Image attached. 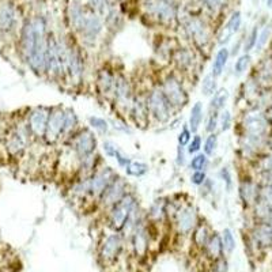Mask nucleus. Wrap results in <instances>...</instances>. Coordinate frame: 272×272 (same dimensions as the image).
<instances>
[{
  "label": "nucleus",
  "mask_w": 272,
  "mask_h": 272,
  "mask_svg": "<svg viewBox=\"0 0 272 272\" xmlns=\"http://www.w3.org/2000/svg\"><path fill=\"white\" fill-rule=\"evenodd\" d=\"M257 37H259V27L255 26V27L252 29V31H251L249 35L247 37L245 42H244V46H242L244 53H249V52L255 49V46H256V42H257Z\"/></svg>",
  "instance_id": "obj_47"
},
{
  "label": "nucleus",
  "mask_w": 272,
  "mask_h": 272,
  "mask_svg": "<svg viewBox=\"0 0 272 272\" xmlns=\"http://www.w3.org/2000/svg\"><path fill=\"white\" fill-rule=\"evenodd\" d=\"M147 106L150 112V119L155 121L156 124H166L174 115L170 104L166 100L165 94L162 93L161 87L158 85L152 86L146 90Z\"/></svg>",
  "instance_id": "obj_5"
},
{
  "label": "nucleus",
  "mask_w": 272,
  "mask_h": 272,
  "mask_svg": "<svg viewBox=\"0 0 272 272\" xmlns=\"http://www.w3.org/2000/svg\"><path fill=\"white\" fill-rule=\"evenodd\" d=\"M147 221L159 223L163 222L167 217V202L165 199H156L151 203L150 208L146 212Z\"/></svg>",
  "instance_id": "obj_27"
},
{
  "label": "nucleus",
  "mask_w": 272,
  "mask_h": 272,
  "mask_svg": "<svg viewBox=\"0 0 272 272\" xmlns=\"http://www.w3.org/2000/svg\"><path fill=\"white\" fill-rule=\"evenodd\" d=\"M267 7L270 10H272V0H267Z\"/></svg>",
  "instance_id": "obj_57"
},
{
  "label": "nucleus",
  "mask_w": 272,
  "mask_h": 272,
  "mask_svg": "<svg viewBox=\"0 0 272 272\" xmlns=\"http://www.w3.org/2000/svg\"><path fill=\"white\" fill-rule=\"evenodd\" d=\"M30 134H29V130L26 124L23 127H19V128H15L14 131L11 132L8 137H7V141H5V148L8 154L12 156H19L25 152L26 147H27V143L30 140Z\"/></svg>",
  "instance_id": "obj_21"
},
{
  "label": "nucleus",
  "mask_w": 272,
  "mask_h": 272,
  "mask_svg": "<svg viewBox=\"0 0 272 272\" xmlns=\"http://www.w3.org/2000/svg\"><path fill=\"white\" fill-rule=\"evenodd\" d=\"M173 219L177 232L187 236L193 232L199 223V211L192 202H181L177 204L173 211Z\"/></svg>",
  "instance_id": "obj_9"
},
{
  "label": "nucleus",
  "mask_w": 272,
  "mask_h": 272,
  "mask_svg": "<svg viewBox=\"0 0 272 272\" xmlns=\"http://www.w3.org/2000/svg\"><path fill=\"white\" fill-rule=\"evenodd\" d=\"M203 3H204V4H206L208 8L217 11V10H219L221 7H223V5H225L226 0H203Z\"/></svg>",
  "instance_id": "obj_56"
},
{
  "label": "nucleus",
  "mask_w": 272,
  "mask_h": 272,
  "mask_svg": "<svg viewBox=\"0 0 272 272\" xmlns=\"http://www.w3.org/2000/svg\"><path fill=\"white\" fill-rule=\"evenodd\" d=\"M210 165V158L204 154V152H197L195 155H192L191 161H189V169L192 171L204 170L207 171V167Z\"/></svg>",
  "instance_id": "obj_39"
},
{
  "label": "nucleus",
  "mask_w": 272,
  "mask_h": 272,
  "mask_svg": "<svg viewBox=\"0 0 272 272\" xmlns=\"http://www.w3.org/2000/svg\"><path fill=\"white\" fill-rule=\"evenodd\" d=\"M46 23L42 16L26 20L20 33V52L26 66L35 75H45V55L48 45Z\"/></svg>",
  "instance_id": "obj_1"
},
{
  "label": "nucleus",
  "mask_w": 272,
  "mask_h": 272,
  "mask_svg": "<svg viewBox=\"0 0 272 272\" xmlns=\"http://www.w3.org/2000/svg\"><path fill=\"white\" fill-rule=\"evenodd\" d=\"M187 163V148L182 146H177L176 152V165L178 167L185 166Z\"/></svg>",
  "instance_id": "obj_54"
},
{
  "label": "nucleus",
  "mask_w": 272,
  "mask_h": 272,
  "mask_svg": "<svg viewBox=\"0 0 272 272\" xmlns=\"http://www.w3.org/2000/svg\"><path fill=\"white\" fill-rule=\"evenodd\" d=\"M139 204L137 197L135 196L134 192H128L126 196L121 199L120 202H117L115 206H112L108 210V222L109 226L115 230V232H123L128 218L131 215L132 210L135 206Z\"/></svg>",
  "instance_id": "obj_6"
},
{
  "label": "nucleus",
  "mask_w": 272,
  "mask_h": 272,
  "mask_svg": "<svg viewBox=\"0 0 272 272\" xmlns=\"http://www.w3.org/2000/svg\"><path fill=\"white\" fill-rule=\"evenodd\" d=\"M219 178L222 180V182L225 184V189L227 192H232L233 187H234V180H233V174L230 169L227 166L221 167V170H219Z\"/></svg>",
  "instance_id": "obj_45"
},
{
  "label": "nucleus",
  "mask_w": 272,
  "mask_h": 272,
  "mask_svg": "<svg viewBox=\"0 0 272 272\" xmlns=\"http://www.w3.org/2000/svg\"><path fill=\"white\" fill-rule=\"evenodd\" d=\"M204 249L208 253V256H211L212 259H218L223 255V244H222V238L218 233H212L208 241H207V245L204 247Z\"/></svg>",
  "instance_id": "obj_33"
},
{
  "label": "nucleus",
  "mask_w": 272,
  "mask_h": 272,
  "mask_svg": "<svg viewBox=\"0 0 272 272\" xmlns=\"http://www.w3.org/2000/svg\"><path fill=\"white\" fill-rule=\"evenodd\" d=\"M70 42L53 35L48 37L45 55V75L55 82H66V63Z\"/></svg>",
  "instance_id": "obj_2"
},
{
  "label": "nucleus",
  "mask_w": 272,
  "mask_h": 272,
  "mask_svg": "<svg viewBox=\"0 0 272 272\" xmlns=\"http://www.w3.org/2000/svg\"><path fill=\"white\" fill-rule=\"evenodd\" d=\"M252 63V56L249 53H242L241 56H238L237 60L234 61V67H233V72H234V76H242L248 71L249 66Z\"/></svg>",
  "instance_id": "obj_38"
},
{
  "label": "nucleus",
  "mask_w": 272,
  "mask_h": 272,
  "mask_svg": "<svg viewBox=\"0 0 272 272\" xmlns=\"http://www.w3.org/2000/svg\"><path fill=\"white\" fill-rule=\"evenodd\" d=\"M123 245H124V241H123V236L120 232H113L108 234L102 242L101 257L108 263L115 262L120 255Z\"/></svg>",
  "instance_id": "obj_22"
},
{
  "label": "nucleus",
  "mask_w": 272,
  "mask_h": 272,
  "mask_svg": "<svg viewBox=\"0 0 272 272\" xmlns=\"http://www.w3.org/2000/svg\"><path fill=\"white\" fill-rule=\"evenodd\" d=\"M222 244H223V251L226 253H232L234 249H236V237L233 234L232 229H223L222 232Z\"/></svg>",
  "instance_id": "obj_41"
},
{
  "label": "nucleus",
  "mask_w": 272,
  "mask_h": 272,
  "mask_svg": "<svg viewBox=\"0 0 272 272\" xmlns=\"http://www.w3.org/2000/svg\"><path fill=\"white\" fill-rule=\"evenodd\" d=\"M253 238H255L257 245L270 247L272 244V223L260 222L253 230Z\"/></svg>",
  "instance_id": "obj_28"
},
{
  "label": "nucleus",
  "mask_w": 272,
  "mask_h": 272,
  "mask_svg": "<svg viewBox=\"0 0 272 272\" xmlns=\"http://www.w3.org/2000/svg\"><path fill=\"white\" fill-rule=\"evenodd\" d=\"M87 123H89V127H90L93 131L98 132L101 135H108L109 131H111L109 120H106L104 117L89 116L87 117Z\"/></svg>",
  "instance_id": "obj_34"
},
{
  "label": "nucleus",
  "mask_w": 272,
  "mask_h": 272,
  "mask_svg": "<svg viewBox=\"0 0 272 272\" xmlns=\"http://www.w3.org/2000/svg\"><path fill=\"white\" fill-rule=\"evenodd\" d=\"M134 96H135V91L130 78L123 72H116V81H115L111 100L117 108V111L121 112L123 115H128Z\"/></svg>",
  "instance_id": "obj_8"
},
{
  "label": "nucleus",
  "mask_w": 272,
  "mask_h": 272,
  "mask_svg": "<svg viewBox=\"0 0 272 272\" xmlns=\"http://www.w3.org/2000/svg\"><path fill=\"white\" fill-rule=\"evenodd\" d=\"M124 170H126L127 176L139 178V177L146 176L147 173H148V170H150V166L147 165L146 162L134 161V159H132L131 163H130Z\"/></svg>",
  "instance_id": "obj_35"
},
{
  "label": "nucleus",
  "mask_w": 272,
  "mask_h": 272,
  "mask_svg": "<svg viewBox=\"0 0 272 272\" xmlns=\"http://www.w3.org/2000/svg\"><path fill=\"white\" fill-rule=\"evenodd\" d=\"M64 109L63 106H52L51 115L46 124L44 140L48 144H55L63 140V128H64Z\"/></svg>",
  "instance_id": "obj_14"
},
{
  "label": "nucleus",
  "mask_w": 272,
  "mask_h": 272,
  "mask_svg": "<svg viewBox=\"0 0 272 272\" xmlns=\"http://www.w3.org/2000/svg\"><path fill=\"white\" fill-rule=\"evenodd\" d=\"M233 126V115L232 112L227 111V109H223L222 112H219V130L221 132H227Z\"/></svg>",
  "instance_id": "obj_43"
},
{
  "label": "nucleus",
  "mask_w": 272,
  "mask_h": 272,
  "mask_svg": "<svg viewBox=\"0 0 272 272\" xmlns=\"http://www.w3.org/2000/svg\"><path fill=\"white\" fill-rule=\"evenodd\" d=\"M257 82L262 83H270L272 82V59H266L260 63L256 75Z\"/></svg>",
  "instance_id": "obj_36"
},
{
  "label": "nucleus",
  "mask_w": 272,
  "mask_h": 272,
  "mask_svg": "<svg viewBox=\"0 0 272 272\" xmlns=\"http://www.w3.org/2000/svg\"><path fill=\"white\" fill-rule=\"evenodd\" d=\"M185 148H187V154H189V155H195V154H197V152H200V150L203 148L202 135H199V134H193L191 141L188 143V146L185 147Z\"/></svg>",
  "instance_id": "obj_44"
},
{
  "label": "nucleus",
  "mask_w": 272,
  "mask_h": 272,
  "mask_svg": "<svg viewBox=\"0 0 272 272\" xmlns=\"http://www.w3.org/2000/svg\"><path fill=\"white\" fill-rule=\"evenodd\" d=\"M207 180V173L204 170H199V171H192L191 177H189V181H191L192 185L195 187H200L203 185V182Z\"/></svg>",
  "instance_id": "obj_51"
},
{
  "label": "nucleus",
  "mask_w": 272,
  "mask_h": 272,
  "mask_svg": "<svg viewBox=\"0 0 272 272\" xmlns=\"http://www.w3.org/2000/svg\"><path fill=\"white\" fill-rule=\"evenodd\" d=\"M206 119V111L202 101H196L191 108L189 117H188V127L192 134H197L199 130L202 128L203 121Z\"/></svg>",
  "instance_id": "obj_25"
},
{
  "label": "nucleus",
  "mask_w": 272,
  "mask_h": 272,
  "mask_svg": "<svg viewBox=\"0 0 272 272\" xmlns=\"http://www.w3.org/2000/svg\"><path fill=\"white\" fill-rule=\"evenodd\" d=\"M16 14L14 7L10 3H4L0 5V31L10 33L15 27Z\"/></svg>",
  "instance_id": "obj_24"
},
{
  "label": "nucleus",
  "mask_w": 272,
  "mask_h": 272,
  "mask_svg": "<svg viewBox=\"0 0 272 272\" xmlns=\"http://www.w3.org/2000/svg\"><path fill=\"white\" fill-rule=\"evenodd\" d=\"M127 116H130V119L139 128H146L150 124L151 119H150V112H148V106H147L146 91L135 93L131 108H130V112Z\"/></svg>",
  "instance_id": "obj_16"
},
{
  "label": "nucleus",
  "mask_w": 272,
  "mask_h": 272,
  "mask_svg": "<svg viewBox=\"0 0 272 272\" xmlns=\"http://www.w3.org/2000/svg\"><path fill=\"white\" fill-rule=\"evenodd\" d=\"M241 23H242L241 12H240V11H234V12L232 14V16H230L229 20H227L226 26H225V30H223V34L221 35V40H219V42H221L222 45H223V44H226L227 41L230 40L233 35L240 30Z\"/></svg>",
  "instance_id": "obj_29"
},
{
  "label": "nucleus",
  "mask_w": 272,
  "mask_h": 272,
  "mask_svg": "<svg viewBox=\"0 0 272 272\" xmlns=\"http://www.w3.org/2000/svg\"><path fill=\"white\" fill-rule=\"evenodd\" d=\"M227 270H229V264H227L226 259H223L222 256L215 259L214 272H227Z\"/></svg>",
  "instance_id": "obj_55"
},
{
  "label": "nucleus",
  "mask_w": 272,
  "mask_h": 272,
  "mask_svg": "<svg viewBox=\"0 0 272 272\" xmlns=\"http://www.w3.org/2000/svg\"><path fill=\"white\" fill-rule=\"evenodd\" d=\"M259 185L252 180H242L238 187V196L241 199L244 206H253L257 200V195H259Z\"/></svg>",
  "instance_id": "obj_23"
},
{
  "label": "nucleus",
  "mask_w": 272,
  "mask_h": 272,
  "mask_svg": "<svg viewBox=\"0 0 272 272\" xmlns=\"http://www.w3.org/2000/svg\"><path fill=\"white\" fill-rule=\"evenodd\" d=\"M212 233L210 232V227L206 222H199L196 227L192 232V240L195 242V245L199 248H204L207 245V241Z\"/></svg>",
  "instance_id": "obj_32"
},
{
  "label": "nucleus",
  "mask_w": 272,
  "mask_h": 272,
  "mask_svg": "<svg viewBox=\"0 0 272 272\" xmlns=\"http://www.w3.org/2000/svg\"><path fill=\"white\" fill-rule=\"evenodd\" d=\"M214 189H215V182L212 181L211 178L207 177V180L203 182V185L199 187V193H200L203 197H207L214 193Z\"/></svg>",
  "instance_id": "obj_52"
},
{
  "label": "nucleus",
  "mask_w": 272,
  "mask_h": 272,
  "mask_svg": "<svg viewBox=\"0 0 272 272\" xmlns=\"http://www.w3.org/2000/svg\"><path fill=\"white\" fill-rule=\"evenodd\" d=\"M109 124H111V128H113L115 131L124 132V134H132L131 127L128 126L124 120H120V119H111V120H109Z\"/></svg>",
  "instance_id": "obj_50"
},
{
  "label": "nucleus",
  "mask_w": 272,
  "mask_h": 272,
  "mask_svg": "<svg viewBox=\"0 0 272 272\" xmlns=\"http://www.w3.org/2000/svg\"><path fill=\"white\" fill-rule=\"evenodd\" d=\"M147 11L161 23H171L177 16L176 8L167 0H147Z\"/></svg>",
  "instance_id": "obj_20"
},
{
  "label": "nucleus",
  "mask_w": 272,
  "mask_h": 272,
  "mask_svg": "<svg viewBox=\"0 0 272 272\" xmlns=\"http://www.w3.org/2000/svg\"><path fill=\"white\" fill-rule=\"evenodd\" d=\"M130 192V185L124 177L117 176L113 181L108 185L104 193H102L97 203L100 204L102 210L108 211L112 206H115L117 202H120L123 197Z\"/></svg>",
  "instance_id": "obj_13"
},
{
  "label": "nucleus",
  "mask_w": 272,
  "mask_h": 272,
  "mask_svg": "<svg viewBox=\"0 0 272 272\" xmlns=\"http://www.w3.org/2000/svg\"><path fill=\"white\" fill-rule=\"evenodd\" d=\"M51 109V106H35L29 112L26 127H27L31 137H34L37 140H44Z\"/></svg>",
  "instance_id": "obj_12"
},
{
  "label": "nucleus",
  "mask_w": 272,
  "mask_h": 272,
  "mask_svg": "<svg viewBox=\"0 0 272 272\" xmlns=\"http://www.w3.org/2000/svg\"><path fill=\"white\" fill-rule=\"evenodd\" d=\"M185 33L193 41V44L200 48L207 49V45L210 44V33L207 29L206 23L199 18H189L185 23Z\"/></svg>",
  "instance_id": "obj_18"
},
{
  "label": "nucleus",
  "mask_w": 272,
  "mask_h": 272,
  "mask_svg": "<svg viewBox=\"0 0 272 272\" xmlns=\"http://www.w3.org/2000/svg\"><path fill=\"white\" fill-rule=\"evenodd\" d=\"M158 86L161 87L162 93L165 94L174 113L181 112L188 105L189 94H188L185 83L182 82V76L178 75L176 71L166 72L161 78V82Z\"/></svg>",
  "instance_id": "obj_3"
},
{
  "label": "nucleus",
  "mask_w": 272,
  "mask_h": 272,
  "mask_svg": "<svg viewBox=\"0 0 272 272\" xmlns=\"http://www.w3.org/2000/svg\"><path fill=\"white\" fill-rule=\"evenodd\" d=\"M102 31L101 18L97 15L96 12H86L85 19L82 22L81 29L78 33L82 35V41L86 46H91L96 44L98 37Z\"/></svg>",
  "instance_id": "obj_17"
},
{
  "label": "nucleus",
  "mask_w": 272,
  "mask_h": 272,
  "mask_svg": "<svg viewBox=\"0 0 272 272\" xmlns=\"http://www.w3.org/2000/svg\"><path fill=\"white\" fill-rule=\"evenodd\" d=\"M119 176L115 169H112L108 165H101L89 176V193L90 199H94L97 202L105 191L108 185L111 184L116 177Z\"/></svg>",
  "instance_id": "obj_10"
},
{
  "label": "nucleus",
  "mask_w": 272,
  "mask_h": 272,
  "mask_svg": "<svg viewBox=\"0 0 272 272\" xmlns=\"http://www.w3.org/2000/svg\"><path fill=\"white\" fill-rule=\"evenodd\" d=\"M66 141L76 162L81 161L86 156L94 155L98 148L97 136L90 127H85V128L79 127L78 131L74 135H71L68 139H66Z\"/></svg>",
  "instance_id": "obj_4"
},
{
  "label": "nucleus",
  "mask_w": 272,
  "mask_h": 272,
  "mask_svg": "<svg viewBox=\"0 0 272 272\" xmlns=\"http://www.w3.org/2000/svg\"><path fill=\"white\" fill-rule=\"evenodd\" d=\"M87 63L79 46L70 42L66 63V82L71 86H81L85 82Z\"/></svg>",
  "instance_id": "obj_7"
},
{
  "label": "nucleus",
  "mask_w": 272,
  "mask_h": 272,
  "mask_svg": "<svg viewBox=\"0 0 272 272\" xmlns=\"http://www.w3.org/2000/svg\"><path fill=\"white\" fill-rule=\"evenodd\" d=\"M218 127H219V113L218 112H208V117L206 121V130L207 134H214L217 132Z\"/></svg>",
  "instance_id": "obj_46"
},
{
  "label": "nucleus",
  "mask_w": 272,
  "mask_h": 272,
  "mask_svg": "<svg viewBox=\"0 0 272 272\" xmlns=\"http://www.w3.org/2000/svg\"><path fill=\"white\" fill-rule=\"evenodd\" d=\"M119 150H120V147H119V144L115 143L113 140L106 139V140L102 141V151H104V154H105L106 156H109V158H113V159H115V156H116Z\"/></svg>",
  "instance_id": "obj_48"
},
{
  "label": "nucleus",
  "mask_w": 272,
  "mask_h": 272,
  "mask_svg": "<svg viewBox=\"0 0 272 272\" xmlns=\"http://www.w3.org/2000/svg\"><path fill=\"white\" fill-rule=\"evenodd\" d=\"M115 81H116V72L112 68L105 66L98 68L96 72V79H94L97 94L102 97L104 100H111Z\"/></svg>",
  "instance_id": "obj_19"
},
{
  "label": "nucleus",
  "mask_w": 272,
  "mask_h": 272,
  "mask_svg": "<svg viewBox=\"0 0 272 272\" xmlns=\"http://www.w3.org/2000/svg\"><path fill=\"white\" fill-rule=\"evenodd\" d=\"M230 93L227 89L222 87L218 89L211 97H210V104H208V112H222L226 108V104L229 101Z\"/></svg>",
  "instance_id": "obj_31"
},
{
  "label": "nucleus",
  "mask_w": 272,
  "mask_h": 272,
  "mask_svg": "<svg viewBox=\"0 0 272 272\" xmlns=\"http://www.w3.org/2000/svg\"><path fill=\"white\" fill-rule=\"evenodd\" d=\"M115 159H116L117 165H119L121 169H126V167L128 166V165H130V163H131V161H132L131 156L128 155V154H126V152L123 151L121 148L119 150V151H117L116 156H115Z\"/></svg>",
  "instance_id": "obj_53"
},
{
  "label": "nucleus",
  "mask_w": 272,
  "mask_h": 272,
  "mask_svg": "<svg viewBox=\"0 0 272 272\" xmlns=\"http://www.w3.org/2000/svg\"><path fill=\"white\" fill-rule=\"evenodd\" d=\"M79 128V119L76 112L72 108L64 109V128H63V140L68 139L71 135H74Z\"/></svg>",
  "instance_id": "obj_30"
},
{
  "label": "nucleus",
  "mask_w": 272,
  "mask_h": 272,
  "mask_svg": "<svg viewBox=\"0 0 272 272\" xmlns=\"http://www.w3.org/2000/svg\"><path fill=\"white\" fill-rule=\"evenodd\" d=\"M218 144H219V137H218L217 132L208 134L206 139L203 140V152H204L208 158H210V156H214L218 150Z\"/></svg>",
  "instance_id": "obj_40"
},
{
  "label": "nucleus",
  "mask_w": 272,
  "mask_h": 272,
  "mask_svg": "<svg viewBox=\"0 0 272 272\" xmlns=\"http://www.w3.org/2000/svg\"><path fill=\"white\" fill-rule=\"evenodd\" d=\"M230 59V49L227 46H221L217 51L215 56H214V60L211 64V74L215 78L223 75V72L226 70L227 63Z\"/></svg>",
  "instance_id": "obj_26"
},
{
  "label": "nucleus",
  "mask_w": 272,
  "mask_h": 272,
  "mask_svg": "<svg viewBox=\"0 0 272 272\" xmlns=\"http://www.w3.org/2000/svg\"><path fill=\"white\" fill-rule=\"evenodd\" d=\"M192 136H193V134H192L191 130H189L188 124H185V126L181 128V131L178 132V136H177V143H178V146L187 147L188 143L191 141Z\"/></svg>",
  "instance_id": "obj_49"
},
{
  "label": "nucleus",
  "mask_w": 272,
  "mask_h": 272,
  "mask_svg": "<svg viewBox=\"0 0 272 272\" xmlns=\"http://www.w3.org/2000/svg\"><path fill=\"white\" fill-rule=\"evenodd\" d=\"M171 64L174 66V71L181 76H192V74L197 70L199 60L196 59L195 52L191 48H176L171 53Z\"/></svg>",
  "instance_id": "obj_11"
},
{
  "label": "nucleus",
  "mask_w": 272,
  "mask_h": 272,
  "mask_svg": "<svg viewBox=\"0 0 272 272\" xmlns=\"http://www.w3.org/2000/svg\"><path fill=\"white\" fill-rule=\"evenodd\" d=\"M218 90V78L212 75L211 72L203 76L200 83V91L204 97H211Z\"/></svg>",
  "instance_id": "obj_37"
},
{
  "label": "nucleus",
  "mask_w": 272,
  "mask_h": 272,
  "mask_svg": "<svg viewBox=\"0 0 272 272\" xmlns=\"http://www.w3.org/2000/svg\"><path fill=\"white\" fill-rule=\"evenodd\" d=\"M241 127L245 135L268 137L270 120L262 112H249L242 117Z\"/></svg>",
  "instance_id": "obj_15"
},
{
  "label": "nucleus",
  "mask_w": 272,
  "mask_h": 272,
  "mask_svg": "<svg viewBox=\"0 0 272 272\" xmlns=\"http://www.w3.org/2000/svg\"><path fill=\"white\" fill-rule=\"evenodd\" d=\"M271 33H272V25L264 26V27H263V30L259 31L256 46H255L256 52L263 51V48L267 45V42L270 41V37H271Z\"/></svg>",
  "instance_id": "obj_42"
}]
</instances>
